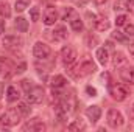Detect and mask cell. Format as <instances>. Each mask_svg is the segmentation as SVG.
<instances>
[{"mask_svg": "<svg viewBox=\"0 0 134 132\" xmlns=\"http://www.w3.org/2000/svg\"><path fill=\"white\" fill-rule=\"evenodd\" d=\"M97 70V65L91 61V59H84L81 64H76L75 67L70 65V75L75 76V78H80V76H86V75H91Z\"/></svg>", "mask_w": 134, "mask_h": 132, "instance_id": "1", "label": "cell"}, {"mask_svg": "<svg viewBox=\"0 0 134 132\" xmlns=\"http://www.w3.org/2000/svg\"><path fill=\"white\" fill-rule=\"evenodd\" d=\"M20 117L22 113L19 112V109H9L8 112H5L3 115H0V128H11V126H16L19 121H20Z\"/></svg>", "mask_w": 134, "mask_h": 132, "instance_id": "2", "label": "cell"}, {"mask_svg": "<svg viewBox=\"0 0 134 132\" xmlns=\"http://www.w3.org/2000/svg\"><path fill=\"white\" fill-rule=\"evenodd\" d=\"M106 121H108V124H109L111 128H114V129L120 128V126L125 123V120H123V115H122V113H120L117 109H109V110H108Z\"/></svg>", "mask_w": 134, "mask_h": 132, "instance_id": "3", "label": "cell"}, {"mask_svg": "<svg viewBox=\"0 0 134 132\" xmlns=\"http://www.w3.org/2000/svg\"><path fill=\"white\" fill-rule=\"evenodd\" d=\"M61 58H63V62H64V65L70 67V65H73V62L76 61V58H78V53H76V50H75L73 47L67 45V47H64V48L61 50Z\"/></svg>", "mask_w": 134, "mask_h": 132, "instance_id": "4", "label": "cell"}, {"mask_svg": "<svg viewBox=\"0 0 134 132\" xmlns=\"http://www.w3.org/2000/svg\"><path fill=\"white\" fill-rule=\"evenodd\" d=\"M50 53H52V50H50V47L47 44H44V42H36L34 44L33 56L36 59H47L50 56Z\"/></svg>", "mask_w": 134, "mask_h": 132, "instance_id": "5", "label": "cell"}, {"mask_svg": "<svg viewBox=\"0 0 134 132\" xmlns=\"http://www.w3.org/2000/svg\"><path fill=\"white\" fill-rule=\"evenodd\" d=\"M27 99L31 104H39L44 99V89L39 86H33L30 90H27Z\"/></svg>", "mask_w": 134, "mask_h": 132, "instance_id": "6", "label": "cell"}, {"mask_svg": "<svg viewBox=\"0 0 134 132\" xmlns=\"http://www.w3.org/2000/svg\"><path fill=\"white\" fill-rule=\"evenodd\" d=\"M109 95L115 101H123L126 98L128 92H126V89L122 84H114V86H109Z\"/></svg>", "mask_w": 134, "mask_h": 132, "instance_id": "7", "label": "cell"}, {"mask_svg": "<svg viewBox=\"0 0 134 132\" xmlns=\"http://www.w3.org/2000/svg\"><path fill=\"white\" fill-rule=\"evenodd\" d=\"M56 20H58V11H56V8L48 6V8L44 11V23H45L47 27H50V25H55Z\"/></svg>", "mask_w": 134, "mask_h": 132, "instance_id": "8", "label": "cell"}, {"mask_svg": "<svg viewBox=\"0 0 134 132\" xmlns=\"http://www.w3.org/2000/svg\"><path fill=\"white\" fill-rule=\"evenodd\" d=\"M2 44H3V47H6V48H17V47L22 45V39H20L19 36L9 34V36H5V37H3Z\"/></svg>", "mask_w": 134, "mask_h": 132, "instance_id": "9", "label": "cell"}, {"mask_svg": "<svg viewBox=\"0 0 134 132\" xmlns=\"http://www.w3.org/2000/svg\"><path fill=\"white\" fill-rule=\"evenodd\" d=\"M24 131H31V132H41L45 131V124L39 120V118H34L31 121H28L25 126H24Z\"/></svg>", "mask_w": 134, "mask_h": 132, "instance_id": "10", "label": "cell"}, {"mask_svg": "<svg viewBox=\"0 0 134 132\" xmlns=\"http://www.w3.org/2000/svg\"><path fill=\"white\" fill-rule=\"evenodd\" d=\"M86 117H87L92 123H97L101 117V109L98 106H89V107L86 109Z\"/></svg>", "mask_w": 134, "mask_h": 132, "instance_id": "11", "label": "cell"}, {"mask_svg": "<svg viewBox=\"0 0 134 132\" xmlns=\"http://www.w3.org/2000/svg\"><path fill=\"white\" fill-rule=\"evenodd\" d=\"M120 78L128 84H134V67H126L120 70Z\"/></svg>", "mask_w": 134, "mask_h": 132, "instance_id": "12", "label": "cell"}, {"mask_svg": "<svg viewBox=\"0 0 134 132\" xmlns=\"http://www.w3.org/2000/svg\"><path fill=\"white\" fill-rule=\"evenodd\" d=\"M125 62H126L125 53H122V51H114V55H112V65L114 67H122Z\"/></svg>", "mask_w": 134, "mask_h": 132, "instance_id": "13", "label": "cell"}, {"mask_svg": "<svg viewBox=\"0 0 134 132\" xmlns=\"http://www.w3.org/2000/svg\"><path fill=\"white\" fill-rule=\"evenodd\" d=\"M50 84H52V87L59 89V87H64V86H66L67 81H66V78H64L63 75H55V76H52Z\"/></svg>", "mask_w": 134, "mask_h": 132, "instance_id": "14", "label": "cell"}, {"mask_svg": "<svg viewBox=\"0 0 134 132\" xmlns=\"http://www.w3.org/2000/svg\"><path fill=\"white\" fill-rule=\"evenodd\" d=\"M6 98H8L9 103H14V101H17V99L20 98V93H19V90L14 86H9L6 89Z\"/></svg>", "mask_w": 134, "mask_h": 132, "instance_id": "15", "label": "cell"}, {"mask_svg": "<svg viewBox=\"0 0 134 132\" xmlns=\"http://www.w3.org/2000/svg\"><path fill=\"white\" fill-rule=\"evenodd\" d=\"M53 37H55L56 40H64V39L67 37V30H66V27H63V25L56 27V28H55V31H53Z\"/></svg>", "mask_w": 134, "mask_h": 132, "instance_id": "16", "label": "cell"}, {"mask_svg": "<svg viewBox=\"0 0 134 132\" xmlns=\"http://www.w3.org/2000/svg\"><path fill=\"white\" fill-rule=\"evenodd\" d=\"M95 28H97L98 31H104V30L109 28V20H108L106 16H103V17H100V19L95 20Z\"/></svg>", "mask_w": 134, "mask_h": 132, "instance_id": "17", "label": "cell"}, {"mask_svg": "<svg viewBox=\"0 0 134 132\" xmlns=\"http://www.w3.org/2000/svg\"><path fill=\"white\" fill-rule=\"evenodd\" d=\"M97 59H98V62H100L101 65H104L109 61V53H108L106 48H98L97 50Z\"/></svg>", "mask_w": 134, "mask_h": 132, "instance_id": "18", "label": "cell"}, {"mask_svg": "<svg viewBox=\"0 0 134 132\" xmlns=\"http://www.w3.org/2000/svg\"><path fill=\"white\" fill-rule=\"evenodd\" d=\"M70 27H72V30L73 31H76V33H80V31H83V28H84V25H83V20L80 19V17H73L72 20H70Z\"/></svg>", "mask_w": 134, "mask_h": 132, "instance_id": "19", "label": "cell"}, {"mask_svg": "<svg viewBox=\"0 0 134 132\" xmlns=\"http://www.w3.org/2000/svg\"><path fill=\"white\" fill-rule=\"evenodd\" d=\"M16 28L20 31V33H25L28 30V20H25L24 17H17L16 19Z\"/></svg>", "mask_w": 134, "mask_h": 132, "instance_id": "20", "label": "cell"}, {"mask_svg": "<svg viewBox=\"0 0 134 132\" xmlns=\"http://www.w3.org/2000/svg\"><path fill=\"white\" fill-rule=\"evenodd\" d=\"M67 129H69V131H83V129H86V124H84L81 120H75L72 124L67 126Z\"/></svg>", "mask_w": 134, "mask_h": 132, "instance_id": "21", "label": "cell"}, {"mask_svg": "<svg viewBox=\"0 0 134 132\" xmlns=\"http://www.w3.org/2000/svg\"><path fill=\"white\" fill-rule=\"evenodd\" d=\"M16 8V11L17 13H22V11H25L28 6H30V0H16V5H14Z\"/></svg>", "mask_w": 134, "mask_h": 132, "instance_id": "22", "label": "cell"}, {"mask_svg": "<svg viewBox=\"0 0 134 132\" xmlns=\"http://www.w3.org/2000/svg\"><path fill=\"white\" fill-rule=\"evenodd\" d=\"M0 16L2 17H9L11 16V6L8 3H5V2L0 3Z\"/></svg>", "mask_w": 134, "mask_h": 132, "instance_id": "23", "label": "cell"}, {"mask_svg": "<svg viewBox=\"0 0 134 132\" xmlns=\"http://www.w3.org/2000/svg\"><path fill=\"white\" fill-rule=\"evenodd\" d=\"M114 9H115V11H125V9H128V3H126L125 0H115Z\"/></svg>", "mask_w": 134, "mask_h": 132, "instance_id": "24", "label": "cell"}, {"mask_svg": "<svg viewBox=\"0 0 134 132\" xmlns=\"http://www.w3.org/2000/svg\"><path fill=\"white\" fill-rule=\"evenodd\" d=\"M86 44H87V47H95V45L98 44V37H97V36L89 34V36L86 37Z\"/></svg>", "mask_w": 134, "mask_h": 132, "instance_id": "25", "label": "cell"}, {"mask_svg": "<svg viewBox=\"0 0 134 132\" xmlns=\"http://www.w3.org/2000/svg\"><path fill=\"white\" fill-rule=\"evenodd\" d=\"M17 109H19V112H20L22 115H30V112H31V109H30L25 103H20V104L17 106Z\"/></svg>", "mask_w": 134, "mask_h": 132, "instance_id": "26", "label": "cell"}, {"mask_svg": "<svg viewBox=\"0 0 134 132\" xmlns=\"http://www.w3.org/2000/svg\"><path fill=\"white\" fill-rule=\"evenodd\" d=\"M126 20H128V17H126L125 14H120V16H117V19H115V25H117V27H123V25H126Z\"/></svg>", "mask_w": 134, "mask_h": 132, "instance_id": "27", "label": "cell"}, {"mask_svg": "<svg viewBox=\"0 0 134 132\" xmlns=\"http://www.w3.org/2000/svg\"><path fill=\"white\" fill-rule=\"evenodd\" d=\"M112 39H115V40H119V42H125L126 40V34H123V33H120V31H114L112 33Z\"/></svg>", "mask_w": 134, "mask_h": 132, "instance_id": "28", "label": "cell"}, {"mask_svg": "<svg viewBox=\"0 0 134 132\" xmlns=\"http://www.w3.org/2000/svg\"><path fill=\"white\" fill-rule=\"evenodd\" d=\"M75 17V11H73V8H67L66 13H64V16H63V19L64 20H72Z\"/></svg>", "mask_w": 134, "mask_h": 132, "instance_id": "29", "label": "cell"}, {"mask_svg": "<svg viewBox=\"0 0 134 132\" xmlns=\"http://www.w3.org/2000/svg\"><path fill=\"white\" fill-rule=\"evenodd\" d=\"M30 19L33 22H37L39 20V8H31L30 9Z\"/></svg>", "mask_w": 134, "mask_h": 132, "instance_id": "30", "label": "cell"}, {"mask_svg": "<svg viewBox=\"0 0 134 132\" xmlns=\"http://www.w3.org/2000/svg\"><path fill=\"white\" fill-rule=\"evenodd\" d=\"M125 34L130 36V37H134V25H126V28H125Z\"/></svg>", "mask_w": 134, "mask_h": 132, "instance_id": "31", "label": "cell"}, {"mask_svg": "<svg viewBox=\"0 0 134 132\" xmlns=\"http://www.w3.org/2000/svg\"><path fill=\"white\" fill-rule=\"evenodd\" d=\"M22 87H24V89H25V92H27V90H30V89L33 87V84H31V81H30V79H24V81H22Z\"/></svg>", "mask_w": 134, "mask_h": 132, "instance_id": "32", "label": "cell"}, {"mask_svg": "<svg viewBox=\"0 0 134 132\" xmlns=\"http://www.w3.org/2000/svg\"><path fill=\"white\" fill-rule=\"evenodd\" d=\"M86 92H87V95H89V97H97V90H95L94 87H91V86H87V87H86Z\"/></svg>", "mask_w": 134, "mask_h": 132, "instance_id": "33", "label": "cell"}, {"mask_svg": "<svg viewBox=\"0 0 134 132\" xmlns=\"http://www.w3.org/2000/svg\"><path fill=\"white\" fill-rule=\"evenodd\" d=\"M86 17L89 19V22H91V23H94V25H95V20H97V16H95V14H92V13H86Z\"/></svg>", "mask_w": 134, "mask_h": 132, "instance_id": "34", "label": "cell"}, {"mask_svg": "<svg viewBox=\"0 0 134 132\" xmlns=\"http://www.w3.org/2000/svg\"><path fill=\"white\" fill-rule=\"evenodd\" d=\"M101 81H104L103 84H109V73H103L101 75Z\"/></svg>", "mask_w": 134, "mask_h": 132, "instance_id": "35", "label": "cell"}, {"mask_svg": "<svg viewBox=\"0 0 134 132\" xmlns=\"http://www.w3.org/2000/svg\"><path fill=\"white\" fill-rule=\"evenodd\" d=\"M128 50H130V55H131V58H134V42L128 45Z\"/></svg>", "mask_w": 134, "mask_h": 132, "instance_id": "36", "label": "cell"}, {"mask_svg": "<svg viewBox=\"0 0 134 132\" xmlns=\"http://www.w3.org/2000/svg\"><path fill=\"white\" fill-rule=\"evenodd\" d=\"M25 68H27V65H25V64H20V65L17 67V73H22V71H25Z\"/></svg>", "mask_w": 134, "mask_h": 132, "instance_id": "37", "label": "cell"}, {"mask_svg": "<svg viewBox=\"0 0 134 132\" xmlns=\"http://www.w3.org/2000/svg\"><path fill=\"white\" fill-rule=\"evenodd\" d=\"M126 3H128V9H133V6H134V0H126Z\"/></svg>", "mask_w": 134, "mask_h": 132, "instance_id": "38", "label": "cell"}, {"mask_svg": "<svg viewBox=\"0 0 134 132\" xmlns=\"http://www.w3.org/2000/svg\"><path fill=\"white\" fill-rule=\"evenodd\" d=\"M5 31V20H0V33Z\"/></svg>", "mask_w": 134, "mask_h": 132, "instance_id": "39", "label": "cell"}, {"mask_svg": "<svg viewBox=\"0 0 134 132\" xmlns=\"http://www.w3.org/2000/svg\"><path fill=\"white\" fill-rule=\"evenodd\" d=\"M95 2V5H103V3H106L108 0H94Z\"/></svg>", "mask_w": 134, "mask_h": 132, "instance_id": "40", "label": "cell"}, {"mask_svg": "<svg viewBox=\"0 0 134 132\" xmlns=\"http://www.w3.org/2000/svg\"><path fill=\"white\" fill-rule=\"evenodd\" d=\"M2 87H3V84L0 82V97H2Z\"/></svg>", "mask_w": 134, "mask_h": 132, "instance_id": "41", "label": "cell"}]
</instances>
